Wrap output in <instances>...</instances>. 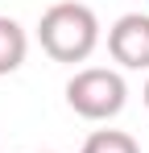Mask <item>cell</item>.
Returning a JSON list of instances; mask_svg holds the SVG:
<instances>
[{
  "instance_id": "3957f363",
  "label": "cell",
  "mask_w": 149,
  "mask_h": 153,
  "mask_svg": "<svg viewBox=\"0 0 149 153\" xmlns=\"http://www.w3.org/2000/svg\"><path fill=\"white\" fill-rule=\"evenodd\" d=\"M108 54L124 71H149V17L145 13H124L108 29Z\"/></svg>"
},
{
  "instance_id": "8992f818",
  "label": "cell",
  "mask_w": 149,
  "mask_h": 153,
  "mask_svg": "<svg viewBox=\"0 0 149 153\" xmlns=\"http://www.w3.org/2000/svg\"><path fill=\"white\" fill-rule=\"evenodd\" d=\"M141 95H145V108H149V83H145V91H141Z\"/></svg>"
},
{
  "instance_id": "277c9868",
  "label": "cell",
  "mask_w": 149,
  "mask_h": 153,
  "mask_svg": "<svg viewBox=\"0 0 149 153\" xmlns=\"http://www.w3.org/2000/svg\"><path fill=\"white\" fill-rule=\"evenodd\" d=\"M29 54V37L13 17H0V75H13Z\"/></svg>"
},
{
  "instance_id": "6da1fadb",
  "label": "cell",
  "mask_w": 149,
  "mask_h": 153,
  "mask_svg": "<svg viewBox=\"0 0 149 153\" xmlns=\"http://www.w3.org/2000/svg\"><path fill=\"white\" fill-rule=\"evenodd\" d=\"M37 42L54 62H83L99 46V21L95 13L79 0L50 4L37 21Z\"/></svg>"
},
{
  "instance_id": "7a4b0ae2",
  "label": "cell",
  "mask_w": 149,
  "mask_h": 153,
  "mask_svg": "<svg viewBox=\"0 0 149 153\" xmlns=\"http://www.w3.org/2000/svg\"><path fill=\"white\" fill-rule=\"evenodd\" d=\"M124 100H128V87L108 66H87L66 83V103L83 120H112V116H120Z\"/></svg>"
},
{
  "instance_id": "5b68a950",
  "label": "cell",
  "mask_w": 149,
  "mask_h": 153,
  "mask_svg": "<svg viewBox=\"0 0 149 153\" xmlns=\"http://www.w3.org/2000/svg\"><path fill=\"white\" fill-rule=\"evenodd\" d=\"M79 153H141V145L128 132H120V128H99V132H91L83 141Z\"/></svg>"
}]
</instances>
